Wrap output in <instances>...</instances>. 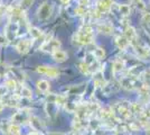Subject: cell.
Masks as SVG:
<instances>
[{
	"mask_svg": "<svg viewBox=\"0 0 150 135\" xmlns=\"http://www.w3.org/2000/svg\"><path fill=\"white\" fill-rule=\"evenodd\" d=\"M4 109H5V104L2 103V100L0 99V113H1Z\"/></svg>",
	"mask_w": 150,
	"mask_h": 135,
	"instance_id": "f546056e",
	"label": "cell"
},
{
	"mask_svg": "<svg viewBox=\"0 0 150 135\" xmlns=\"http://www.w3.org/2000/svg\"><path fill=\"white\" fill-rule=\"evenodd\" d=\"M28 32H29V35L31 36V39H40V37L44 35L43 31L37 28V27H29V28H28Z\"/></svg>",
	"mask_w": 150,
	"mask_h": 135,
	"instance_id": "e0dca14e",
	"label": "cell"
},
{
	"mask_svg": "<svg viewBox=\"0 0 150 135\" xmlns=\"http://www.w3.org/2000/svg\"><path fill=\"white\" fill-rule=\"evenodd\" d=\"M19 31V24L17 21H10L8 23V25L5 27V35L9 41L16 39V36L18 35Z\"/></svg>",
	"mask_w": 150,
	"mask_h": 135,
	"instance_id": "8992f818",
	"label": "cell"
},
{
	"mask_svg": "<svg viewBox=\"0 0 150 135\" xmlns=\"http://www.w3.org/2000/svg\"><path fill=\"white\" fill-rule=\"evenodd\" d=\"M128 127L130 129V131H134V132H139V129H140V126H139L138 124H136V123H133V122L130 123Z\"/></svg>",
	"mask_w": 150,
	"mask_h": 135,
	"instance_id": "484cf974",
	"label": "cell"
},
{
	"mask_svg": "<svg viewBox=\"0 0 150 135\" xmlns=\"http://www.w3.org/2000/svg\"><path fill=\"white\" fill-rule=\"evenodd\" d=\"M115 44H117L119 50L125 51V50H128V47L131 45V43H130L129 39H128L125 35H120V36H117V37H115Z\"/></svg>",
	"mask_w": 150,
	"mask_h": 135,
	"instance_id": "9c48e42d",
	"label": "cell"
},
{
	"mask_svg": "<svg viewBox=\"0 0 150 135\" xmlns=\"http://www.w3.org/2000/svg\"><path fill=\"white\" fill-rule=\"evenodd\" d=\"M118 10H119V13L122 15V16H129L130 14H131V8L129 5H125V4H121V5H118Z\"/></svg>",
	"mask_w": 150,
	"mask_h": 135,
	"instance_id": "44dd1931",
	"label": "cell"
},
{
	"mask_svg": "<svg viewBox=\"0 0 150 135\" xmlns=\"http://www.w3.org/2000/svg\"><path fill=\"white\" fill-rule=\"evenodd\" d=\"M53 13V6L48 1L43 2L37 9V18L39 20H47L52 16Z\"/></svg>",
	"mask_w": 150,
	"mask_h": 135,
	"instance_id": "3957f363",
	"label": "cell"
},
{
	"mask_svg": "<svg viewBox=\"0 0 150 135\" xmlns=\"http://www.w3.org/2000/svg\"><path fill=\"white\" fill-rule=\"evenodd\" d=\"M88 4H90V0H79V5H81V6L88 7Z\"/></svg>",
	"mask_w": 150,
	"mask_h": 135,
	"instance_id": "83f0119b",
	"label": "cell"
},
{
	"mask_svg": "<svg viewBox=\"0 0 150 135\" xmlns=\"http://www.w3.org/2000/svg\"><path fill=\"white\" fill-rule=\"evenodd\" d=\"M72 126L75 131H80L82 129V118L75 116V118L73 119V123H72Z\"/></svg>",
	"mask_w": 150,
	"mask_h": 135,
	"instance_id": "cb8c5ba5",
	"label": "cell"
},
{
	"mask_svg": "<svg viewBox=\"0 0 150 135\" xmlns=\"http://www.w3.org/2000/svg\"><path fill=\"white\" fill-rule=\"evenodd\" d=\"M125 35L129 39V41H130V43H131L132 46L137 45L136 41H137V39H138V35H137L136 29H134V27H132V26H130V25L127 26V27L125 28Z\"/></svg>",
	"mask_w": 150,
	"mask_h": 135,
	"instance_id": "30bf717a",
	"label": "cell"
},
{
	"mask_svg": "<svg viewBox=\"0 0 150 135\" xmlns=\"http://www.w3.org/2000/svg\"><path fill=\"white\" fill-rule=\"evenodd\" d=\"M29 124H30V126L33 127V129H35V131H42V129H44V123L42 122L38 117L36 116H31L30 119H29Z\"/></svg>",
	"mask_w": 150,
	"mask_h": 135,
	"instance_id": "4fadbf2b",
	"label": "cell"
},
{
	"mask_svg": "<svg viewBox=\"0 0 150 135\" xmlns=\"http://www.w3.org/2000/svg\"><path fill=\"white\" fill-rule=\"evenodd\" d=\"M61 2H62L63 5H69V2H71V0H61Z\"/></svg>",
	"mask_w": 150,
	"mask_h": 135,
	"instance_id": "4dcf8cb0",
	"label": "cell"
},
{
	"mask_svg": "<svg viewBox=\"0 0 150 135\" xmlns=\"http://www.w3.org/2000/svg\"><path fill=\"white\" fill-rule=\"evenodd\" d=\"M28 135H43V133H42V132H39V131H35V129H34V131L30 132Z\"/></svg>",
	"mask_w": 150,
	"mask_h": 135,
	"instance_id": "f1b7e54d",
	"label": "cell"
},
{
	"mask_svg": "<svg viewBox=\"0 0 150 135\" xmlns=\"http://www.w3.org/2000/svg\"><path fill=\"white\" fill-rule=\"evenodd\" d=\"M131 2L133 4V5H136L140 10H144V8H146V6H144V4L142 0H131Z\"/></svg>",
	"mask_w": 150,
	"mask_h": 135,
	"instance_id": "d4e9b609",
	"label": "cell"
},
{
	"mask_svg": "<svg viewBox=\"0 0 150 135\" xmlns=\"http://www.w3.org/2000/svg\"><path fill=\"white\" fill-rule=\"evenodd\" d=\"M73 41L79 45H90L93 44L94 42V34L91 33H85L79 29V32H76L73 35Z\"/></svg>",
	"mask_w": 150,
	"mask_h": 135,
	"instance_id": "6da1fadb",
	"label": "cell"
},
{
	"mask_svg": "<svg viewBox=\"0 0 150 135\" xmlns=\"http://www.w3.org/2000/svg\"><path fill=\"white\" fill-rule=\"evenodd\" d=\"M19 95L21 96V98L25 99H31L33 98V91L26 86H20L19 87Z\"/></svg>",
	"mask_w": 150,
	"mask_h": 135,
	"instance_id": "2e32d148",
	"label": "cell"
},
{
	"mask_svg": "<svg viewBox=\"0 0 150 135\" xmlns=\"http://www.w3.org/2000/svg\"><path fill=\"white\" fill-rule=\"evenodd\" d=\"M52 58L53 60L57 62V63H63V62H65V61H67V59H69V55H67V53L65 51H63V50H56L55 52H53L52 53Z\"/></svg>",
	"mask_w": 150,
	"mask_h": 135,
	"instance_id": "8fae6325",
	"label": "cell"
},
{
	"mask_svg": "<svg viewBox=\"0 0 150 135\" xmlns=\"http://www.w3.org/2000/svg\"><path fill=\"white\" fill-rule=\"evenodd\" d=\"M142 20H144V23H146V24H149V25H150V13L144 14V16H142Z\"/></svg>",
	"mask_w": 150,
	"mask_h": 135,
	"instance_id": "4316f807",
	"label": "cell"
},
{
	"mask_svg": "<svg viewBox=\"0 0 150 135\" xmlns=\"http://www.w3.org/2000/svg\"><path fill=\"white\" fill-rule=\"evenodd\" d=\"M125 62L121 59H117L114 60L112 63V72L113 74H117V73H121L122 71L125 70Z\"/></svg>",
	"mask_w": 150,
	"mask_h": 135,
	"instance_id": "7c38bea8",
	"label": "cell"
},
{
	"mask_svg": "<svg viewBox=\"0 0 150 135\" xmlns=\"http://www.w3.org/2000/svg\"><path fill=\"white\" fill-rule=\"evenodd\" d=\"M36 88H37L40 92H47L50 88V84L47 80H38L36 82Z\"/></svg>",
	"mask_w": 150,
	"mask_h": 135,
	"instance_id": "9a60e30c",
	"label": "cell"
},
{
	"mask_svg": "<svg viewBox=\"0 0 150 135\" xmlns=\"http://www.w3.org/2000/svg\"><path fill=\"white\" fill-rule=\"evenodd\" d=\"M61 47V41L57 39H50L44 41V43L39 46V50L46 53H53L56 50H59Z\"/></svg>",
	"mask_w": 150,
	"mask_h": 135,
	"instance_id": "7a4b0ae2",
	"label": "cell"
},
{
	"mask_svg": "<svg viewBox=\"0 0 150 135\" xmlns=\"http://www.w3.org/2000/svg\"><path fill=\"white\" fill-rule=\"evenodd\" d=\"M2 16H4V14H2V10H0V20L2 18Z\"/></svg>",
	"mask_w": 150,
	"mask_h": 135,
	"instance_id": "d6a6232c",
	"label": "cell"
},
{
	"mask_svg": "<svg viewBox=\"0 0 150 135\" xmlns=\"http://www.w3.org/2000/svg\"><path fill=\"white\" fill-rule=\"evenodd\" d=\"M146 131H147V132H146V133H147V135H150V126H148Z\"/></svg>",
	"mask_w": 150,
	"mask_h": 135,
	"instance_id": "1f68e13d",
	"label": "cell"
},
{
	"mask_svg": "<svg viewBox=\"0 0 150 135\" xmlns=\"http://www.w3.org/2000/svg\"><path fill=\"white\" fill-rule=\"evenodd\" d=\"M34 1H35V0H21L20 4H19V7H20L23 10L26 11L28 8H30L31 5L34 4Z\"/></svg>",
	"mask_w": 150,
	"mask_h": 135,
	"instance_id": "603a6c76",
	"label": "cell"
},
{
	"mask_svg": "<svg viewBox=\"0 0 150 135\" xmlns=\"http://www.w3.org/2000/svg\"><path fill=\"white\" fill-rule=\"evenodd\" d=\"M30 46H31V42L29 39H20L18 43L16 44V50L18 52L19 54H26L28 53L29 50H30Z\"/></svg>",
	"mask_w": 150,
	"mask_h": 135,
	"instance_id": "ba28073f",
	"label": "cell"
},
{
	"mask_svg": "<svg viewBox=\"0 0 150 135\" xmlns=\"http://www.w3.org/2000/svg\"><path fill=\"white\" fill-rule=\"evenodd\" d=\"M113 6H114V1L113 0H98L95 8L99 9L102 14H105L108 11H110Z\"/></svg>",
	"mask_w": 150,
	"mask_h": 135,
	"instance_id": "52a82bcc",
	"label": "cell"
},
{
	"mask_svg": "<svg viewBox=\"0 0 150 135\" xmlns=\"http://www.w3.org/2000/svg\"><path fill=\"white\" fill-rule=\"evenodd\" d=\"M98 32L102 33L104 35H111V34H113V27L110 24L101 23V24L98 25Z\"/></svg>",
	"mask_w": 150,
	"mask_h": 135,
	"instance_id": "5bb4252c",
	"label": "cell"
},
{
	"mask_svg": "<svg viewBox=\"0 0 150 135\" xmlns=\"http://www.w3.org/2000/svg\"><path fill=\"white\" fill-rule=\"evenodd\" d=\"M74 13L76 16H85L86 14H88V9H86V7L85 6H81V5H79V6L75 8Z\"/></svg>",
	"mask_w": 150,
	"mask_h": 135,
	"instance_id": "7402d4cb",
	"label": "cell"
},
{
	"mask_svg": "<svg viewBox=\"0 0 150 135\" xmlns=\"http://www.w3.org/2000/svg\"><path fill=\"white\" fill-rule=\"evenodd\" d=\"M79 71L81 72L82 74H84V76H90V74L92 73L91 68H90V64L86 63L85 61H84V62H81V63L79 64Z\"/></svg>",
	"mask_w": 150,
	"mask_h": 135,
	"instance_id": "d6986e66",
	"label": "cell"
},
{
	"mask_svg": "<svg viewBox=\"0 0 150 135\" xmlns=\"http://www.w3.org/2000/svg\"><path fill=\"white\" fill-rule=\"evenodd\" d=\"M2 9V4H1V0H0V10Z\"/></svg>",
	"mask_w": 150,
	"mask_h": 135,
	"instance_id": "836d02e7",
	"label": "cell"
},
{
	"mask_svg": "<svg viewBox=\"0 0 150 135\" xmlns=\"http://www.w3.org/2000/svg\"><path fill=\"white\" fill-rule=\"evenodd\" d=\"M36 72L39 74L47 76L52 79L58 78V76H59V70L58 69L54 68V66H48V65H39L36 68Z\"/></svg>",
	"mask_w": 150,
	"mask_h": 135,
	"instance_id": "277c9868",
	"label": "cell"
},
{
	"mask_svg": "<svg viewBox=\"0 0 150 135\" xmlns=\"http://www.w3.org/2000/svg\"><path fill=\"white\" fill-rule=\"evenodd\" d=\"M30 117L31 115L28 113V109H20L17 113L13 114V117H11V121L13 123H16V124L21 125V124H25V123L29 122Z\"/></svg>",
	"mask_w": 150,
	"mask_h": 135,
	"instance_id": "5b68a950",
	"label": "cell"
},
{
	"mask_svg": "<svg viewBox=\"0 0 150 135\" xmlns=\"http://www.w3.org/2000/svg\"><path fill=\"white\" fill-rule=\"evenodd\" d=\"M4 84L6 86V88L8 90H16L18 88V81L16 79H13V78L7 79Z\"/></svg>",
	"mask_w": 150,
	"mask_h": 135,
	"instance_id": "ffe728a7",
	"label": "cell"
},
{
	"mask_svg": "<svg viewBox=\"0 0 150 135\" xmlns=\"http://www.w3.org/2000/svg\"><path fill=\"white\" fill-rule=\"evenodd\" d=\"M93 55L95 56L96 60L101 61V60H103V59L105 58V55H106L105 50H104L103 47H101V46H96L93 51Z\"/></svg>",
	"mask_w": 150,
	"mask_h": 135,
	"instance_id": "ac0fdd59",
	"label": "cell"
}]
</instances>
